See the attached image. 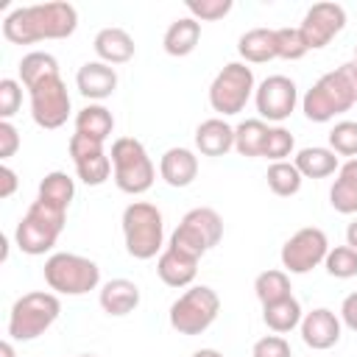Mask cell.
Masks as SVG:
<instances>
[{
    "label": "cell",
    "instance_id": "cell-1",
    "mask_svg": "<svg viewBox=\"0 0 357 357\" xmlns=\"http://www.w3.org/2000/svg\"><path fill=\"white\" fill-rule=\"evenodd\" d=\"M78 28L73 3L53 0L39 6H20L3 20V36L14 45H33L42 39H67Z\"/></svg>",
    "mask_w": 357,
    "mask_h": 357
},
{
    "label": "cell",
    "instance_id": "cell-2",
    "mask_svg": "<svg viewBox=\"0 0 357 357\" xmlns=\"http://www.w3.org/2000/svg\"><path fill=\"white\" fill-rule=\"evenodd\" d=\"M123 237L126 251L134 259H153L165 243V218L156 204L134 201L123 209Z\"/></svg>",
    "mask_w": 357,
    "mask_h": 357
},
{
    "label": "cell",
    "instance_id": "cell-3",
    "mask_svg": "<svg viewBox=\"0 0 357 357\" xmlns=\"http://www.w3.org/2000/svg\"><path fill=\"white\" fill-rule=\"evenodd\" d=\"M64 215H67L64 209L42 201V198H36L28 206L25 218L17 223V231H14L17 248L22 254H28V257L47 254L56 245V240H59V234L64 229Z\"/></svg>",
    "mask_w": 357,
    "mask_h": 357
},
{
    "label": "cell",
    "instance_id": "cell-4",
    "mask_svg": "<svg viewBox=\"0 0 357 357\" xmlns=\"http://www.w3.org/2000/svg\"><path fill=\"white\" fill-rule=\"evenodd\" d=\"M109 159H112V173H114L117 190H123L128 195H142L153 187L156 167L139 139H134V137L114 139Z\"/></svg>",
    "mask_w": 357,
    "mask_h": 357
},
{
    "label": "cell",
    "instance_id": "cell-5",
    "mask_svg": "<svg viewBox=\"0 0 357 357\" xmlns=\"http://www.w3.org/2000/svg\"><path fill=\"white\" fill-rule=\"evenodd\" d=\"M61 312L59 296L56 293H45V290H33L20 296L11 304L8 312V337L11 340H36L39 335H45L56 318Z\"/></svg>",
    "mask_w": 357,
    "mask_h": 357
},
{
    "label": "cell",
    "instance_id": "cell-6",
    "mask_svg": "<svg viewBox=\"0 0 357 357\" xmlns=\"http://www.w3.org/2000/svg\"><path fill=\"white\" fill-rule=\"evenodd\" d=\"M42 273H45L47 287L61 296H84V293L95 290L100 282V268L89 257L70 254V251L50 254L45 259Z\"/></svg>",
    "mask_w": 357,
    "mask_h": 357
},
{
    "label": "cell",
    "instance_id": "cell-7",
    "mask_svg": "<svg viewBox=\"0 0 357 357\" xmlns=\"http://www.w3.org/2000/svg\"><path fill=\"white\" fill-rule=\"evenodd\" d=\"M220 237H223L220 215L215 209H209V206H195L173 229L167 245L181 251V254H187V257H192V259H201L209 248H215L220 243Z\"/></svg>",
    "mask_w": 357,
    "mask_h": 357
},
{
    "label": "cell",
    "instance_id": "cell-8",
    "mask_svg": "<svg viewBox=\"0 0 357 357\" xmlns=\"http://www.w3.org/2000/svg\"><path fill=\"white\" fill-rule=\"evenodd\" d=\"M220 312V298L212 287L206 284H192L187 287L173 304H170V326L178 332V335H201L206 332L215 318Z\"/></svg>",
    "mask_w": 357,
    "mask_h": 357
},
{
    "label": "cell",
    "instance_id": "cell-9",
    "mask_svg": "<svg viewBox=\"0 0 357 357\" xmlns=\"http://www.w3.org/2000/svg\"><path fill=\"white\" fill-rule=\"evenodd\" d=\"M354 95L349 89V84L343 81V75L337 70L324 73L301 98V112L307 114V120L312 123H329L335 114H343L354 106Z\"/></svg>",
    "mask_w": 357,
    "mask_h": 357
},
{
    "label": "cell",
    "instance_id": "cell-10",
    "mask_svg": "<svg viewBox=\"0 0 357 357\" xmlns=\"http://www.w3.org/2000/svg\"><path fill=\"white\" fill-rule=\"evenodd\" d=\"M251 95H254V73L245 61L223 64V70L209 84V103L223 117L243 112Z\"/></svg>",
    "mask_w": 357,
    "mask_h": 357
},
{
    "label": "cell",
    "instance_id": "cell-11",
    "mask_svg": "<svg viewBox=\"0 0 357 357\" xmlns=\"http://www.w3.org/2000/svg\"><path fill=\"white\" fill-rule=\"evenodd\" d=\"M28 92H31V117L39 128L53 131L67 123L73 103H70V92H67V84L61 81V75L47 78Z\"/></svg>",
    "mask_w": 357,
    "mask_h": 357
},
{
    "label": "cell",
    "instance_id": "cell-12",
    "mask_svg": "<svg viewBox=\"0 0 357 357\" xmlns=\"http://www.w3.org/2000/svg\"><path fill=\"white\" fill-rule=\"evenodd\" d=\"M329 254V240L318 226H304L282 245V268L287 273H310Z\"/></svg>",
    "mask_w": 357,
    "mask_h": 357
},
{
    "label": "cell",
    "instance_id": "cell-13",
    "mask_svg": "<svg viewBox=\"0 0 357 357\" xmlns=\"http://www.w3.org/2000/svg\"><path fill=\"white\" fill-rule=\"evenodd\" d=\"M254 103L259 112V120H273L282 123L293 114L298 103V86L287 75H268L257 89H254Z\"/></svg>",
    "mask_w": 357,
    "mask_h": 357
},
{
    "label": "cell",
    "instance_id": "cell-14",
    "mask_svg": "<svg viewBox=\"0 0 357 357\" xmlns=\"http://www.w3.org/2000/svg\"><path fill=\"white\" fill-rule=\"evenodd\" d=\"M343 28H346V11L337 3H315L312 8H307V14L298 25L310 50L326 47Z\"/></svg>",
    "mask_w": 357,
    "mask_h": 357
},
{
    "label": "cell",
    "instance_id": "cell-15",
    "mask_svg": "<svg viewBox=\"0 0 357 357\" xmlns=\"http://www.w3.org/2000/svg\"><path fill=\"white\" fill-rule=\"evenodd\" d=\"M67 148H70L75 173H78V178H81L86 187H98V184H103V181L112 176V159L106 156L103 142L89 139V137H84V134H73Z\"/></svg>",
    "mask_w": 357,
    "mask_h": 357
},
{
    "label": "cell",
    "instance_id": "cell-16",
    "mask_svg": "<svg viewBox=\"0 0 357 357\" xmlns=\"http://www.w3.org/2000/svg\"><path fill=\"white\" fill-rule=\"evenodd\" d=\"M340 326L343 321L332 310L318 307L301 318V340L315 351H326L340 340Z\"/></svg>",
    "mask_w": 357,
    "mask_h": 357
},
{
    "label": "cell",
    "instance_id": "cell-17",
    "mask_svg": "<svg viewBox=\"0 0 357 357\" xmlns=\"http://www.w3.org/2000/svg\"><path fill=\"white\" fill-rule=\"evenodd\" d=\"M75 86L89 100H103L117 89V73L106 61H86L75 75Z\"/></svg>",
    "mask_w": 357,
    "mask_h": 357
},
{
    "label": "cell",
    "instance_id": "cell-18",
    "mask_svg": "<svg viewBox=\"0 0 357 357\" xmlns=\"http://www.w3.org/2000/svg\"><path fill=\"white\" fill-rule=\"evenodd\" d=\"M159 176L170 187H190L198 176V156L190 148H167L159 159Z\"/></svg>",
    "mask_w": 357,
    "mask_h": 357
},
{
    "label": "cell",
    "instance_id": "cell-19",
    "mask_svg": "<svg viewBox=\"0 0 357 357\" xmlns=\"http://www.w3.org/2000/svg\"><path fill=\"white\" fill-rule=\"evenodd\" d=\"M156 273L167 287H190L198 273V259L167 245L156 259Z\"/></svg>",
    "mask_w": 357,
    "mask_h": 357
},
{
    "label": "cell",
    "instance_id": "cell-20",
    "mask_svg": "<svg viewBox=\"0 0 357 357\" xmlns=\"http://www.w3.org/2000/svg\"><path fill=\"white\" fill-rule=\"evenodd\" d=\"M195 148L204 156H226L234 148V128L223 117H209L195 128Z\"/></svg>",
    "mask_w": 357,
    "mask_h": 357
},
{
    "label": "cell",
    "instance_id": "cell-21",
    "mask_svg": "<svg viewBox=\"0 0 357 357\" xmlns=\"http://www.w3.org/2000/svg\"><path fill=\"white\" fill-rule=\"evenodd\" d=\"M100 307L106 315L123 318L139 307V287L131 279H109L100 287Z\"/></svg>",
    "mask_w": 357,
    "mask_h": 357
},
{
    "label": "cell",
    "instance_id": "cell-22",
    "mask_svg": "<svg viewBox=\"0 0 357 357\" xmlns=\"http://www.w3.org/2000/svg\"><path fill=\"white\" fill-rule=\"evenodd\" d=\"M92 47H95L98 59L106 61V64H126V61L134 59V39L123 28H103V31H98Z\"/></svg>",
    "mask_w": 357,
    "mask_h": 357
},
{
    "label": "cell",
    "instance_id": "cell-23",
    "mask_svg": "<svg viewBox=\"0 0 357 357\" xmlns=\"http://www.w3.org/2000/svg\"><path fill=\"white\" fill-rule=\"evenodd\" d=\"M198 42H201V22L192 20V17H181V20L167 25L162 47H165L167 56L181 59V56H190L198 47Z\"/></svg>",
    "mask_w": 357,
    "mask_h": 357
},
{
    "label": "cell",
    "instance_id": "cell-24",
    "mask_svg": "<svg viewBox=\"0 0 357 357\" xmlns=\"http://www.w3.org/2000/svg\"><path fill=\"white\" fill-rule=\"evenodd\" d=\"M237 53L248 61V64H265L271 59H279L276 53V31L273 28H251L240 36L237 42Z\"/></svg>",
    "mask_w": 357,
    "mask_h": 357
},
{
    "label": "cell",
    "instance_id": "cell-25",
    "mask_svg": "<svg viewBox=\"0 0 357 357\" xmlns=\"http://www.w3.org/2000/svg\"><path fill=\"white\" fill-rule=\"evenodd\" d=\"M293 165L298 167V173L304 178H326L332 176L335 170H340L337 165V153L332 148H321V145H312V148H301L293 159Z\"/></svg>",
    "mask_w": 357,
    "mask_h": 357
},
{
    "label": "cell",
    "instance_id": "cell-26",
    "mask_svg": "<svg viewBox=\"0 0 357 357\" xmlns=\"http://www.w3.org/2000/svg\"><path fill=\"white\" fill-rule=\"evenodd\" d=\"M112 131H114V117L100 103H89L75 114V134H84V137L98 139V142H106L112 137Z\"/></svg>",
    "mask_w": 357,
    "mask_h": 357
},
{
    "label": "cell",
    "instance_id": "cell-27",
    "mask_svg": "<svg viewBox=\"0 0 357 357\" xmlns=\"http://www.w3.org/2000/svg\"><path fill=\"white\" fill-rule=\"evenodd\" d=\"M301 318H304L301 304H298V298H293V296L262 307V321H265V326H268L271 332H276V335H284V332L301 326Z\"/></svg>",
    "mask_w": 357,
    "mask_h": 357
},
{
    "label": "cell",
    "instance_id": "cell-28",
    "mask_svg": "<svg viewBox=\"0 0 357 357\" xmlns=\"http://www.w3.org/2000/svg\"><path fill=\"white\" fill-rule=\"evenodd\" d=\"M56 75H59V61H56V56H50L45 50H31L20 61V81L25 89H33L36 84L56 78Z\"/></svg>",
    "mask_w": 357,
    "mask_h": 357
},
{
    "label": "cell",
    "instance_id": "cell-29",
    "mask_svg": "<svg viewBox=\"0 0 357 357\" xmlns=\"http://www.w3.org/2000/svg\"><path fill=\"white\" fill-rule=\"evenodd\" d=\"M268 126L265 120L259 117H251V120H243L237 128H234V151L240 156H262V148H265V139H268Z\"/></svg>",
    "mask_w": 357,
    "mask_h": 357
},
{
    "label": "cell",
    "instance_id": "cell-30",
    "mask_svg": "<svg viewBox=\"0 0 357 357\" xmlns=\"http://www.w3.org/2000/svg\"><path fill=\"white\" fill-rule=\"evenodd\" d=\"M254 293H257V298L262 301V307H265V304H273V301H282V298H287V296H293L287 271H279V268L262 271V273L254 279Z\"/></svg>",
    "mask_w": 357,
    "mask_h": 357
},
{
    "label": "cell",
    "instance_id": "cell-31",
    "mask_svg": "<svg viewBox=\"0 0 357 357\" xmlns=\"http://www.w3.org/2000/svg\"><path fill=\"white\" fill-rule=\"evenodd\" d=\"M73 195H75V181H73L67 173L53 170V173H47V176L39 181V195H36V198H42V201H47V204H53V206H59V209L67 212Z\"/></svg>",
    "mask_w": 357,
    "mask_h": 357
},
{
    "label": "cell",
    "instance_id": "cell-32",
    "mask_svg": "<svg viewBox=\"0 0 357 357\" xmlns=\"http://www.w3.org/2000/svg\"><path fill=\"white\" fill-rule=\"evenodd\" d=\"M265 178H268L271 192L279 195V198L296 195V192L301 190V181H304V176L298 173V167H296L293 162H271Z\"/></svg>",
    "mask_w": 357,
    "mask_h": 357
},
{
    "label": "cell",
    "instance_id": "cell-33",
    "mask_svg": "<svg viewBox=\"0 0 357 357\" xmlns=\"http://www.w3.org/2000/svg\"><path fill=\"white\" fill-rule=\"evenodd\" d=\"M324 268L335 279H351V276H357V251L351 245H335V248H329Z\"/></svg>",
    "mask_w": 357,
    "mask_h": 357
},
{
    "label": "cell",
    "instance_id": "cell-34",
    "mask_svg": "<svg viewBox=\"0 0 357 357\" xmlns=\"http://www.w3.org/2000/svg\"><path fill=\"white\" fill-rule=\"evenodd\" d=\"M329 148H332L337 156L357 159V123H354V120H340V123H335V128L329 131Z\"/></svg>",
    "mask_w": 357,
    "mask_h": 357
},
{
    "label": "cell",
    "instance_id": "cell-35",
    "mask_svg": "<svg viewBox=\"0 0 357 357\" xmlns=\"http://www.w3.org/2000/svg\"><path fill=\"white\" fill-rule=\"evenodd\" d=\"M307 42L298 28H276V53L284 61H298L307 56Z\"/></svg>",
    "mask_w": 357,
    "mask_h": 357
},
{
    "label": "cell",
    "instance_id": "cell-36",
    "mask_svg": "<svg viewBox=\"0 0 357 357\" xmlns=\"http://www.w3.org/2000/svg\"><path fill=\"white\" fill-rule=\"evenodd\" d=\"M296 148V139L293 134L284 128V126H273L268 131V139H265V148H262V156L271 159V162H287V156L293 153Z\"/></svg>",
    "mask_w": 357,
    "mask_h": 357
},
{
    "label": "cell",
    "instance_id": "cell-37",
    "mask_svg": "<svg viewBox=\"0 0 357 357\" xmlns=\"http://www.w3.org/2000/svg\"><path fill=\"white\" fill-rule=\"evenodd\" d=\"M329 204L340 215H354L357 212V184L346 176H337L329 190Z\"/></svg>",
    "mask_w": 357,
    "mask_h": 357
},
{
    "label": "cell",
    "instance_id": "cell-38",
    "mask_svg": "<svg viewBox=\"0 0 357 357\" xmlns=\"http://www.w3.org/2000/svg\"><path fill=\"white\" fill-rule=\"evenodd\" d=\"M187 11L198 22H215L231 11V0H187Z\"/></svg>",
    "mask_w": 357,
    "mask_h": 357
},
{
    "label": "cell",
    "instance_id": "cell-39",
    "mask_svg": "<svg viewBox=\"0 0 357 357\" xmlns=\"http://www.w3.org/2000/svg\"><path fill=\"white\" fill-rule=\"evenodd\" d=\"M22 106V84L14 78H3L0 81V117L11 120Z\"/></svg>",
    "mask_w": 357,
    "mask_h": 357
},
{
    "label": "cell",
    "instance_id": "cell-40",
    "mask_svg": "<svg viewBox=\"0 0 357 357\" xmlns=\"http://www.w3.org/2000/svg\"><path fill=\"white\" fill-rule=\"evenodd\" d=\"M251 357H293V351H290V343L282 335H265L254 343Z\"/></svg>",
    "mask_w": 357,
    "mask_h": 357
},
{
    "label": "cell",
    "instance_id": "cell-41",
    "mask_svg": "<svg viewBox=\"0 0 357 357\" xmlns=\"http://www.w3.org/2000/svg\"><path fill=\"white\" fill-rule=\"evenodd\" d=\"M20 148V131L11 126V120H0V159H11Z\"/></svg>",
    "mask_w": 357,
    "mask_h": 357
},
{
    "label": "cell",
    "instance_id": "cell-42",
    "mask_svg": "<svg viewBox=\"0 0 357 357\" xmlns=\"http://www.w3.org/2000/svg\"><path fill=\"white\" fill-rule=\"evenodd\" d=\"M340 321L351 332H357V293H351V296L343 298V304H340Z\"/></svg>",
    "mask_w": 357,
    "mask_h": 357
},
{
    "label": "cell",
    "instance_id": "cell-43",
    "mask_svg": "<svg viewBox=\"0 0 357 357\" xmlns=\"http://www.w3.org/2000/svg\"><path fill=\"white\" fill-rule=\"evenodd\" d=\"M0 181H3V187H0V198H11L14 190H17V173H14L8 165L0 167Z\"/></svg>",
    "mask_w": 357,
    "mask_h": 357
},
{
    "label": "cell",
    "instance_id": "cell-44",
    "mask_svg": "<svg viewBox=\"0 0 357 357\" xmlns=\"http://www.w3.org/2000/svg\"><path fill=\"white\" fill-rule=\"evenodd\" d=\"M337 73L343 75V81L349 84V89H351V95H354V100H357V61L351 59V61L340 64V67H337Z\"/></svg>",
    "mask_w": 357,
    "mask_h": 357
},
{
    "label": "cell",
    "instance_id": "cell-45",
    "mask_svg": "<svg viewBox=\"0 0 357 357\" xmlns=\"http://www.w3.org/2000/svg\"><path fill=\"white\" fill-rule=\"evenodd\" d=\"M337 176H346V178H351V181L357 184V159L343 162V165H340V170H337Z\"/></svg>",
    "mask_w": 357,
    "mask_h": 357
},
{
    "label": "cell",
    "instance_id": "cell-46",
    "mask_svg": "<svg viewBox=\"0 0 357 357\" xmlns=\"http://www.w3.org/2000/svg\"><path fill=\"white\" fill-rule=\"evenodd\" d=\"M346 245H351L354 251H357V218L349 223V229H346Z\"/></svg>",
    "mask_w": 357,
    "mask_h": 357
},
{
    "label": "cell",
    "instance_id": "cell-47",
    "mask_svg": "<svg viewBox=\"0 0 357 357\" xmlns=\"http://www.w3.org/2000/svg\"><path fill=\"white\" fill-rule=\"evenodd\" d=\"M192 357H223V351H218V349H198V351H192Z\"/></svg>",
    "mask_w": 357,
    "mask_h": 357
},
{
    "label": "cell",
    "instance_id": "cell-48",
    "mask_svg": "<svg viewBox=\"0 0 357 357\" xmlns=\"http://www.w3.org/2000/svg\"><path fill=\"white\" fill-rule=\"evenodd\" d=\"M0 354H3V357H14V346H11V340H3V343H0Z\"/></svg>",
    "mask_w": 357,
    "mask_h": 357
},
{
    "label": "cell",
    "instance_id": "cell-49",
    "mask_svg": "<svg viewBox=\"0 0 357 357\" xmlns=\"http://www.w3.org/2000/svg\"><path fill=\"white\" fill-rule=\"evenodd\" d=\"M78 357H98V354H78Z\"/></svg>",
    "mask_w": 357,
    "mask_h": 357
},
{
    "label": "cell",
    "instance_id": "cell-50",
    "mask_svg": "<svg viewBox=\"0 0 357 357\" xmlns=\"http://www.w3.org/2000/svg\"><path fill=\"white\" fill-rule=\"evenodd\" d=\"M354 61H357V45H354Z\"/></svg>",
    "mask_w": 357,
    "mask_h": 357
}]
</instances>
